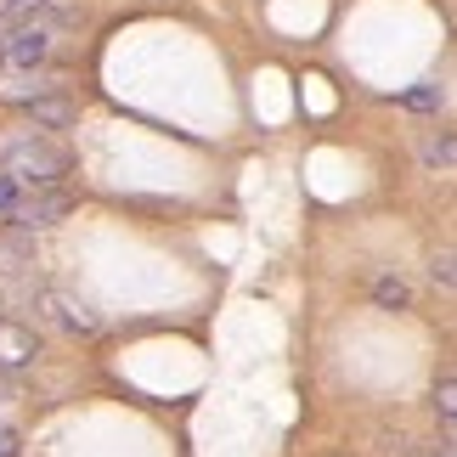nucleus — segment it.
Masks as SVG:
<instances>
[{
  "mask_svg": "<svg viewBox=\"0 0 457 457\" xmlns=\"http://www.w3.org/2000/svg\"><path fill=\"white\" fill-rule=\"evenodd\" d=\"M0 164H6L12 181H29V187H51L57 175L68 170V153L40 142V136H17V142H6V153H0Z\"/></svg>",
  "mask_w": 457,
  "mask_h": 457,
  "instance_id": "nucleus-1",
  "label": "nucleus"
},
{
  "mask_svg": "<svg viewBox=\"0 0 457 457\" xmlns=\"http://www.w3.org/2000/svg\"><path fill=\"white\" fill-rule=\"evenodd\" d=\"M51 29H57V17H34L29 29H17L6 51H12V62H46L51 57Z\"/></svg>",
  "mask_w": 457,
  "mask_h": 457,
  "instance_id": "nucleus-2",
  "label": "nucleus"
},
{
  "mask_svg": "<svg viewBox=\"0 0 457 457\" xmlns=\"http://www.w3.org/2000/svg\"><path fill=\"white\" fill-rule=\"evenodd\" d=\"M57 215H68V192H40V198H17L12 220L23 226V232H40V226H51Z\"/></svg>",
  "mask_w": 457,
  "mask_h": 457,
  "instance_id": "nucleus-3",
  "label": "nucleus"
},
{
  "mask_svg": "<svg viewBox=\"0 0 457 457\" xmlns=\"http://www.w3.org/2000/svg\"><path fill=\"white\" fill-rule=\"evenodd\" d=\"M407 108H418V113L441 108V85H418V91H407Z\"/></svg>",
  "mask_w": 457,
  "mask_h": 457,
  "instance_id": "nucleus-4",
  "label": "nucleus"
},
{
  "mask_svg": "<svg viewBox=\"0 0 457 457\" xmlns=\"http://www.w3.org/2000/svg\"><path fill=\"white\" fill-rule=\"evenodd\" d=\"M34 119H46V125H68L74 108H68V102H34Z\"/></svg>",
  "mask_w": 457,
  "mask_h": 457,
  "instance_id": "nucleus-5",
  "label": "nucleus"
},
{
  "mask_svg": "<svg viewBox=\"0 0 457 457\" xmlns=\"http://www.w3.org/2000/svg\"><path fill=\"white\" fill-rule=\"evenodd\" d=\"M17 198H23V181H12V175H0V215H12Z\"/></svg>",
  "mask_w": 457,
  "mask_h": 457,
  "instance_id": "nucleus-6",
  "label": "nucleus"
},
{
  "mask_svg": "<svg viewBox=\"0 0 457 457\" xmlns=\"http://www.w3.org/2000/svg\"><path fill=\"white\" fill-rule=\"evenodd\" d=\"M424 158H429V164H441V170H452V142H446V136H441V142H429Z\"/></svg>",
  "mask_w": 457,
  "mask_h": 457,
  "instance_id": "nucleus-7",
  "label": "nucleus"
},
{
  "mask_svg": "<svg viewBox=\"0 0 457 457\" xmlns=\"http://www.w3.org/2000/svg\"><path fill=\"white\" fill-rule=\"evenodd\" d=\"M378 305H407V288H401V283H390V277H384V283H378Z\"/></svg>",
  "mask_w": 457,
  "mask_h": 457,
  "instance_id": "nucleus-8",
  "label": "nucleus"
},
{
  "mask_svg": "<svg viewBox=\"0 0 457 457\" xmlns=\"http://www.w3.org/2000/svg\"><path fill=\"white\" fill-rule=\"evenodd\" d=\"M429 277H435L441 288H452V254H435V260H429Z\"/></svg>",
  "mask_w": 457,
  "mask_h": 457,
  "instance_id": "nucleus-9",
  "label": "nucleus"
},
{
  "mask_svg": "<svg viewBox=\"0 0 457 457\" xmlns=\"http://www.w3.org/2000/svg\"><path fill=\"white\" fill-rule=\"evenodd\" d=\"M0 457H17V435L6 424H0Z\"/></svg>",
  "mask_w": 457,
  "mask_h": 457,
  "instance_id": "nucleus-10",
  "label": "nucleus"
},
{
  "mask_svg": "<svg viewBox=\"0 0 457 457\" xmlns=\"http://www.w3.org/2000/svg\"><path fill=\"white\" fill-rule=\"evenodd\" d=\"M0 6H40V0H0Z\"/></svg>",
  "mask_w": 457,
  "mask_h": 457,
  "instance_id": "nucleus-11",
  "label": "nucleus"
}]
</instances>
